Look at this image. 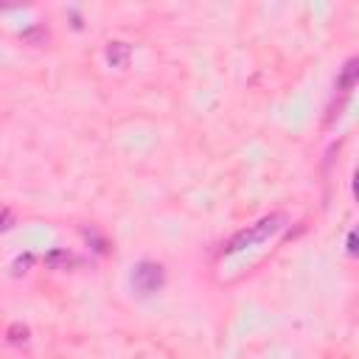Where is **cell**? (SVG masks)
<instances>
[{"label": "cell", "mask_w": 359, "mask_h": 359, "mask_svg": "<svg viewBox=\"0 0 359 359\" xmlns=\"http://www.w3.org/2000/svg\"><path fill=\"white\" fill-rule=\"evenodd\" d=\"M132 289H135V294H140V297H151L154 292H160L163 289V283H165V269L160 266V264H154V261H140L135 269H132Z\"/></svg>", "instance_id": "cell-2"}, {"label": "cell", "mask_w": 359, "mask_h": 359, "mask_svg": "<svg viewBox=\"0 0 359 359\" xmlns=\"http://www.w3.org/2000/svg\"><path fill=\"white\" fill-rule=\"evenodd\" d=\"M283 222H286L283 213H272V216L261 219L258 224H252V227L236 233L233 241L227 244V252H238V250H244V247H252V244H258V241H266L272 233H278V230L283 227Z\"/></svg>", "instance_id": "cell-1"}, {"label": "cell", "mask_w": 359, "mask_h": 359, "mask_svg": "<svg viewBox=\"0 0 359 359\" xmlns=\"http://www.w3.org/2000/svg\"><path fill=\"white\" fill-rule=\"evenodd\" d=\"M45 264H48L50 269H70V266L79 264V258H76L73 252H67V250H50V252L45 255Z\"/></svg>", "instance_id": "cell-4"}, {"label": "cell", "mask_w": 359, "mask_h": 359, "mask_svg": "<svg viewBox=\"0 0 359 359\" xmlns=\"http://www.w3.org/2000/svg\"><path fill=\"white\" fill-rule=\"evenodd\" d=\"M28 264H31V255H25V258H17V264H14V266H17V272H25L22 266H28Z\"/></svg>", "instance_id": "cell-8"}, {"label": "cell", "mask_w": 359, "mask_h": 359, "mask_svg": "<svg viewBox=\"0 0 359 359\" xmlns=\"http://www.w3.org/2000/svg\"><path fill=\"white\" fill-rule=\"evenodd\" d=\"M129 45L126 42H109L107 45V62L112 65V67H126L129 65Z\"/></svg>", "instance_id": "cell-3"}, {"label": "cell", "mask_w": 359, "mask_h": 359, "mask_svg": "<svg viewBox=\"0 0 359 359\" xmlns=\"http://www.w3.org/2000/svg\"><path fill=\"white\" fill-rule=\"evenodd\" d=\"M353 84H356V59H348L342 67V76H339V90L348 93V90H353Z\"/></svg>", "instance_id": "cell-5"}, {"label": "cell", "mask_w": 359, "mask_h": 359, "mask_svg": "<svg viewBox=\"0 0 359 359\" xmlns=\"http://www.w3.org/2000/svg\"><path fill=\"white\" fill-rule=\"evenodd\" d=\"M348 252L356 255V233H348Z\"/></svg>", "instance_id": "cell-7"}, {"label": "cell", "mask_w": 359, "mask_h": 359, "mask_svg": "<svg viewBox=\"0 0 359 359\" xmlns=\"http://www.w3.org/2000/svg\"><path fill=\"white\" fill-rule=\"evenodd\" d=\"M14 224V213L8 208H0V233H6Z\"/></svg>", "instance_id": "cell-6"}]
</instances>
